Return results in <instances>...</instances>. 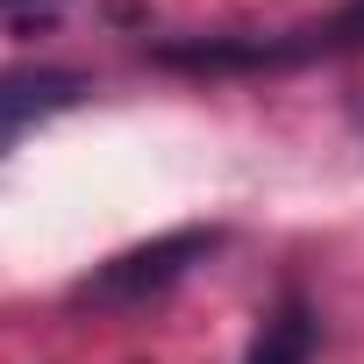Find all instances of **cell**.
Listing matches in <instances>:
<instances>
[{
  "mask_svg": "<svg viewBox=\"0 0 364 364\" xmlns=\"http://www.w3.org/2000/svg\"><path fill=\"white\" fill-rule=\"evenodd\" d=\"M314 343H321L314 307H307V300H279V307L264 314V328H257V343H250L243 364H314Z\"/></svg>",
  "mask_w": 364,
  "mask_h": 364,
  "instance_id": "277c9868",
  "label": "cell"
},
{
  "mask_svg": "<svg viewBox=\"0 0 364 364\" xmlns=\"http://www.w3.org/2000/svg\"><path fill=\"white\" fill-rule=\"evenodd\" d=\"M79 93H86L79 72H8V79H0V150H8L29 122L65 114Z\"/></svg>",
  "mask_w": 364,
  "mask_h": 364,
  "instance_id": "3957f363",
  "label": "cell"
},
{
  "mask_svg": "<svg viewBox=\"0 0 364 364\" xmlns=\"http://www.w3.org/2000/svg\"><path fill=\"white\" fill-rule=\"evenodd\" d=\"M0 8H22V0H0Z\"/></svg>",
  "mask_w": 364,
  "mask_h": 364,
  "instance_id": "5b68a950",
  "label": "cell"
},
{
  "mask_svg": "<svg viewBox=\"0 0 364 364\" xmlns=\"http://www.w3.org/2000/svg\"><path fill=\"white\" fill-rule=\"evenodd\" d=\"M215 250H222V229H171L157 243H136V250L107 257L93 279H79V300H93V307H143V300L171 293L193 264H208Z\"/></svg>",
  "mask_w": 364,
  "mask_h": 364,
  "instance_id": "7a4b0ae2",
  "label": "cell"
},
{
  "mask_svg": "<svg viewBox=\"0 0 364 364\" xmlns=\"http://www.w3.org/2000/svg\"><path fill=\"white\" fill-rule=\"evenodd\" d=\"M364 50V0H343V8L314 29L293 36H236V43H164V65L186 72H286V65H321V58H350Z\"/></svg>",
  "mask_w": 364,
  "mask_h": 364,
  "instance_id": "6da1fadb",
  "label": "cell"
}]
</instances>
